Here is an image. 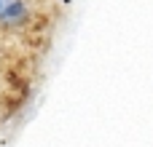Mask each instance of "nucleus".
Instances as JSON below:
<instances>
[{"instance_id":"f257e3e1","label":"nucleus","mask_w":153,"mask_h":147,"mask_svg":"<svg viewBox=\"0 0 153 147\" xmlns=\"http://www.w3.org/2000/svg\"><path fill=\"white\" fill-rule=\"evenodd\" d=\"M27 8L22 0H0V24H13L19 19H24Z\"/></svg>"}]
</instances>
